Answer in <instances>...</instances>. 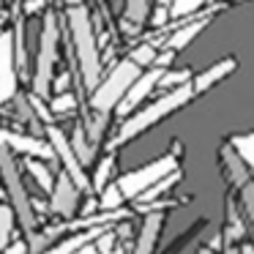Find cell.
<instances>
[{
    "mask_svg": "<svg viewBox=\"0 0 254 254\" xmlns=\"http://www.w3.org/2000/svg\"><path fill=\"white\" fill-rule=\"evenodd\" d=\"M191 99H194L191 82L181 85V88L167 90L161 99H156L153 104H148L145 110H139V112H134V115H128L126 121L121 123V128H118L115 139H112V148H118V145H126V142H131V139H137L139 134H145L148 128H153L156 123H161L164 118H170L172 112H178L181 107H186Z\"/></svg>",
    "mask_w": 254,
    "mask_h": 254,
    "instance_id": "1",
    "label": "cell"
},
{
    "mask_svg": "<svg viewBox=\"0 0 254 254\" xmlns=\"http://www.w3.org/2000/svg\"><path fill=\"white\" fill-rule=\"evenodd\" d=\"M219 161H221V175L227 181V189L235 194L238 208H241L243 221H246L249 238L254 241V175L246 167L243 156L238 153V148L230 142H224L219 148Z\"/></svg>",
    "mask_w": 254,
    "mask_h": 254,
    "instance_id": "2",
    "label": "cell"
},
{
    "mask_svg": "<svg viewBox=\"0 0 254 254\" xmlns=\"http://www.w3.org/2000/svg\"><path fill=\"white\" fill-rule=\"evenodd\" d=\"M68 28H71V36H74V50H77L82 82L88 90H96L99 77H101V58H99V47H96V36H93L88 8L85 6L68 8Z\"/></svg>",
    "mask_w": 254,
    "mask_h": 254,
    "instance_id": "3",
    "label": "cell"
},
{
    "mask_svg": "<svg viewBox=\"0 0 254 254\" xmlns=\"http://www.w3.org/2000/svg\"><path fill=\"white\" fill-rule=\"evenodd\" d=\"M178 153H181V145L175 142L170 153H164V156H159V159H153V161H148V164L137 167V170H128L126 175H121L115 183L121 186L123 197L134 202V199H137L142 191H148L153 183H159L161 178H167V175H172L175 170H181Z\"/></svg>",
    "mask_w": 254,
    "mask_h": 254,
    "instance_id": "4",
    "label": "cell"
},
{
    "mask_svg": "<svg viewBox=\"0 0 254 254\" xmlns=\"http://www.w3.org/2000/svg\"><path fill=\"white\" fill-rule=\"evenodd\" d=\"M0 178H3V186H6V194L11 199V208L17 213L19 224L22 230L28 232H36V210H33V199H30L28 189L22 183V175H19V167L14 161V153L6 148V145H0Z\"/></svg>",
    "mask_w": 254,
    "mask_h": 254,
    "instance_id": "5",
    "label": "cell"
},
{
    "mask_svg": "<svg viewBox=\"0 0 254 254\" xmlns=\"http://www.w3.org/2000/svg\"><path fill=\"white\" fill-rule=\"evenodd\" d=\"M139 74H142V68H139L131 58L121 61L110 71V77H107L104 82L96 85L93 96H90V107H93V112H107V115H110L112 110H118L121 99L126 96V90L134 85V79H137Z\"/></svg>",
    "mask_w": 254,
    "mask_h": 254,
    "instance_id": "6",
    "label": "cell"
},
{
    "mask_svg": "<svg viewBox=\"0 0 254 254\" xmlns=\"http://www.w3.org/2000/svg\"><path fill=\"white\" fill-rule=\"evenodd\" d=\"M55 55H58V17L47 14L44 28L39 39V61H36L33 74V93L39 99H47L52 90V71H55Z\"/></svg>",
    "mask_w": 254,
    "mask_h": 254,
    "instance_id": "7",
    "label": "cell"
},
{
    "mask_svg": "<svg viewBox=\"0 0 254 254\" xmlns=\"http://www.w3.org/2000/svg\"><path fill=\"white\" fill-rule=\"evenodd\" d=\"M47 142L52 145V150H55V159H61L63 172H66V175L71 178L74 183H77L79 191H93V189H90L88 172H85L82 161L77 159V153H74V148H71V139H66V134H63L58 126H52V123H47Z\"/></svg>",
    "mask_w": 254,
    "mask_h": 254,
    "instance_id": "8",
    "label": "cell"
},
{
    "mask_svg": "<svg viewBox=\"0 0 254 254\" xmlns=\"http://www.w3.org/2000/svg\"><path fill=\"white\" fill-rule=\"evenodd\" d=\"M17 96V50L14 33H0V104Z\"/></svg>",
    "mask_w": 254,
    "mask_h": 254,
    "instance_id": "9",
    "label": "cell"
},
{
    "mask_svg": "<svg viewBox=\"0 0 254 254\" xmlns=\"http://www.w3.org/2000/svg\"><path fill=\"white\" fill-rule=\"evenodd\" d=\"M47 208H50V213L63 216V219H71L79 210V186L66 172H61L55 178V189L50 191V205Z\"/></svg>",
    "mask_w": 254,
    "mask_h": 254,
    "instance_id": "10",
    "label": "cell"
},
{
    "mask_svg": "<svg viewBox=\"0 0 254 254\" xmlns=\"http://www.w3.org/2000/svg\"><path fill=\"white\" fill-rule=\"evenodd\" d=\"M167 68H159V66H153V68H148V71H142L137 79H134V85L126 90V96L121 99V104H118V112H121L123 118H128L134 110H137L139 104H142V99H148L150 96V90L156 88V85L161 82V74H164Z\"/></svg>",
    "mask_w": 254,
    "mask_h": 254,
    "instance_id": "11",
    "label": "cell"
},
{
    "mask_svg": "<svg viewBox=\"0 0 254 254\" xmlns=\"http://www.w3.org/2000/svg\"><path fill=\"white\" fill-rule=\"evenodd\" d=\"M164 224H167V210H150V213H145L142 224L137 230V241H134L131 254H156Z\"/></svg>",
    "mask_w": 254,
    "mask_h": 254,
    "instance_id": "12",
    "label": "cell"
},
{
    "mask_svg": "<svg viewBox=\"0 0 254 254\" xmlns=\"http://www.w3.org/2000/svg\"><path fill=\"white\" fill-rule=\"evenodd\" d=\"M0 145H6L8 150H17V153H25L30 159H55V150H52L50 142H44L36 134H17V131H0Z\"/></svg>",
    "mask_w": 254,
    "mask_h": 254,
    "instance_id": "13",
    "label": "cell"
},
{
    "mask_svg": "<svg viewBox=\"0 0 254 254\" xmlns=\"http://www.w3.org/2000/svg\"><path fill=\"white\" fill-rule=\"evenodd\" d=\"M235 66H238V61H235V58H224V61L213 63L210 68H205L202 74H197V77L191 79L194 96H199V93H208L210 88H216V85H219L221 79H224V77H230V74L235 71Z\"/></svg>",
    "mask_w": 254,
    "mask_h": 254,
    "instance_id": "14",
    "label": "cell"
},
{
    "mask_svg": "<svg viewBox=\"0 0 254 254\" xmlns=\"http://www.w3.org/2000/svg\"><path fill=\"white\" fill-rule=\"evenodd\" d=\"M110 224H96V227H88L85 232H77V235H68V238H63L61 243H55V246H50L44 254H77L79 249L85 246V243H90V241H96V238L101 235V232L107 230Z\"/></svg>",
    "mask_w": 254,
    "mask_h": 254,
    "instance_id": "15",
    "label": "cell"
},
{
    "mask_svg": "<svg viewBox=\"0 0 254 254\" xmlns=\"http://www.w3.org/2000/svg\"><path fill=\"white\" fill-rule=\"evenodd\" d=\"M208 25H210V17H199V19H194V22H189V25H183V28H178L175 33L167 39V50L178 52V50H183V47H189L199 33H202L205 28H208Z\"/></svg>",
    "mask_w": 254,
    "mask_h": 254,
    "instance_id": "16",
    "label": "cell"
},
{
    "mask_svg": "<svg viewBox=\"0 0 254 254\" xmlns=\"http://www.w3.org/2000/svg\"><path fill=\"white\" fill-rule=\"evenodd\" d=\"M71 148H74V153H77V159L82 161V167H88L90 161H93L96 148L90 145L88 134H85V126H77V128H74V134H71Z\"/></svg>",
    "mask_w": 254,
    "mask_h": 254,
    "instance_id": "17",
    "label": "cell"
},
{
    "mask_svg": "<svg viewBox=\"0 0 254 254\" xmlns=\"http://www.w3.org/2000/svg\"><path fill=\"white\" fill-rule=\"evenodd\" d=\"M112 172H115V156L110 153V156H104V159L99 161V167H96L93 178H90V189H93V191H104V189L110 186Z\"/></svg>",
    "mask_w": 254,
    "mask_h": 254,
    "instance_id": "18",
    "label": "cell"
},
{
    "mask_svg": "<svg viewBox=\"0 0 254 254\" xmlns=\"http://www.w3.org/2000/svg\"><path fill=\"white\" fill-rule=\"evenodd\" d=\"M123 202H126V197H123L118 183H110L104 191H99V210H107V213L110 210H121Z\"/></svg>",
    "mask_w": 254,
    "mask_h": 254,
    "instance_id": "19",
    "label": "cell"
},
{
    "mask_svg": "<svg viewBox=\"0 0 254 254\" xmlns=\"http://www.w3.org/2000/svg\"><path fill=\"white\" fill-rule=\"evenodd\" d=\"M14 208L11 205H0V254L8 249L11 243V232H14Z\"/></svg>",
    "mask_w": 254,
    "mask_h": 254,
    "instance_id": "20",
    "label": "cell"
},
{
    "mask_svg": "<svg viewBox=\"0 0 254 254\" xmlns=\"http://www.w3.org/2000/svg\"><path fill=\"white\" fill-rule=\"evenodd\" d=\"M28 172L36 178V183H39L44 191H52V189H55V175H52L50 167H47L41 159H30L28 161Z\"/></svg>",
    "mask_w": 254,
    "mask_h": 254,
    "instance_id": "21",
    "label": "cell"
},
{
    "mask_svg": "<svg viewBox=\"0 0 254 254\" xmlns=\"http://www.w3.org/2000/svg\"><path fill=\"white\" fill-rule=\"evenodd\" d=\"M150 17V0H126V22L145 25Z\"/></svg>",
    "mask_w": 254,
    "mask_h": 254,
    "instance_id": "22",
    "label": "cell"
},
{
    "mask_svg": "<svg viewBox=\"0 0 254 254\" xmlns=\"http://www.w3.org/2000/svg\"><path fill=\"white\" fill-rule=\"evenodd\" d=\"M107 123H110V115H107V112H96V115L88 121V126H85V134H88V139H90L93 148L101 142V137H104Z\"/></svg>",
    "mask_w": 254,
    "mask_h": 254,
    "instance_id": "23",
    "label": "cell"
},
{
    "mask_svg": "<svg viewBox=\"0 0 254 254\" xmlns=\"http://www.w3.org/2000/svg\"><path fill=\"white\" fill-rule=\"evenodd\" d=\"M208 0H172V6H170V17L181 19V17H189V14L199 11V8L205 6Z\"/></svg>",
    "mask_w": 254,
    "mask_h": 254,
    "instance_id": "24",
    "label": "cell"
},
{
    "mask_svg": "<svg viewBox=\"0 0 254 254\" xmlns=\"http://www.w3.org/2000/svg\"><path fill=\"white\" fill-rule=\"evenodd\" d=\"M77 110V99H74L71 90H66V93H58L55 99H52L50 104V112H55V115H68V112Z\"/></svg>",
    "mask_w": 254,
    "mask_h": 254,
    "instance_id": "25",
    "label": "cell"
},
{
    "mask_svg": "<svg viewBox=\"0 0 254 254\" xmlns=\"http://www.w3.org/2000/svg\"><path fill=\"white\" fill-rule=\"evenodd\" d=\"M186 82H191V71H189V68H186V71H164V74H161V88H181V85H186Z\"/></svg>",
    "mask_w": 254,
    "mask_h": 254,
    "instance_id": "26",
    "label": "cell"
},
{
    "mask_svg": "<svg viewBox=\"0 0 254 254\" xmlns=\"http://www.w3.org/2000/svg\"><path fill=\"white\" fill-rule=\"evenodd\" d=\"M131 61L137 63L139 68H145V66H153L156 63V50L150 44H139V47H134V52H131Z\"/></svg>",
    "mask_w": 254,
    "mask_h": 254,
    "instance_id": "27",
    "label": "cell"
},
{
    "mask_svg": "<svg viewBox=\"0 0 254 254\" xmlns=\"http://www.w3.org/2000/svg\"><path fill=\"white\" fill-rule=\"evenodd\" d=\"M3 254H30L28 241H14V243H8V249H6Z\"/></svg>",
    "mask_w": 254,
    "mask_h": 254,
    "instance_id": "28",
    "label": "cell"
},
{
    "mask_svg": "<svg viewBox=\"0 0 254 254\" xmlns=\"http://www.w3.org/2000/svg\"><path fill=\"white\" fill-rule=\"evenodd\" d=\"M167 19H170V8L159 6V8H156V14H153V25H156V28H164Z\"/></svg>",
    "mask_w": 254,
    "mask_h": 254,
    "instance_id": "29",
    "label": "cell"
},
{
    "mask_svg": "<svg viewBox=\"0 0 254 254\" xmlns=\"http://www.w3.org/2000/svg\"><path fill=\"white\" fill-rule=\"evenodd\" d=\"M77 254H101V252H99V249H96V241H90V243H85V246L79 249Z\"/></svg>",
    "mask_w": 254,
    "mask_h": 254,
    "instance_id": "30",
    "label": "cell"
},
{
    "mask_svg": "<svg viewBox=\"0 0 254 254\" xmlns=\"http://www.w3.org/2000/svg\"><path fill=\"white\" fill-rule=\"evenodd\" d=\"M194 254H219V249H213V246H199Z\"/></svg>",
    "mask_w": 254,
    "mask_h": 254,
    "instance_id": "31",
    "label": "cell"
},
{
    "mask_svg": "<svg viewBox=\"0 0 254 254\" xmlns=\"http://www.w3.org/2000/svg\"><path fill=\"white\" fill-rule=\"evenodd\" d=\"M39 6H41V0H30V3H28V11H36Z\"/></svg>",
    "mask_w": 254,
    "mask_h": 254,
    "instance_id": "32",
    "label": "cell"
},
{
    "mask_svg": "<svg viewBox=\"0 0 254 254\" xmlns=\"http://www.w3.org/2000/svg\"><path fill=\"white\" fill-rule=\"evenodd\" d=\"M66 3H68V8H71V6H82V0H66Z\"/></svg>",
    "mask_w": 254,
    "mask_h": 254,
    "instance_id": "33",
    "label": "cell"
},
{
    "mask_svg": "<svg viewBox=\"0 0 254 254\" xmlns=\"http://www.w3.org/2000/svg\"><path fill=\"white\" fill-rule=\"evenodd\" d=\"M159 6H167V8H170V6H172V0H159Z\"/></svg>",
    "mask_w": 254,
    "mask_h": 254,
    "instance_id": "34",
    "label": "cell"
}]
</instances>
